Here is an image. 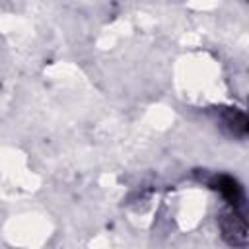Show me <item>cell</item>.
<instances>
[{
    "instance_id": "obj_3",
    "label": "cell",
    "mask_w": 249,
    "mask_h": 249,
    "mask_svg": "<svg viewBox=\"0 0 249 249\" xmlns=\"http://www.w3.org/2000/svg\"><path fill=\"white\" fill-rule=\"evenodd\" d=\"M224 123L226 126L235 134V136H245L247 132V119H245V113L239 111V109H228L224 113Z\"/></svg>"
},
{
    "instance_id": "obj_1",
    "label": "cell",
    "mask_w": 249,
    "mask_h": 249,
    "mask_svg": "<svg viewBox=\"0 0 249 249\" xmlns=\"http://www.w3.org/2000/svg\"><path fill=\"white\" fill-rule=\"evenodd\" d=\"M220 228L224 239L233 247H245L247 241V224L239 208H230L220 218Z\"/></svg>"
},
{
    "instance_id": "obj_2",
    "label": "cell",
    "mask_w": 249,
    "mask_h": 249,
    "mask_svg": "<svg viewBox=\"0 0 249 249\" xmlns=\"http://www.w3.org/2000/svg\"><path fill=\"white\" fill-rule=\"evenodd\" d=\"M210 187L216 189L228 200L230 208H239V210L243 208V200H245L243 189H241V185L233 177H230V175H216V177L210 179Z\"/></svg>"
}]
</instances>
